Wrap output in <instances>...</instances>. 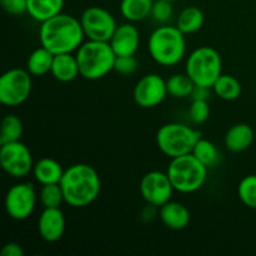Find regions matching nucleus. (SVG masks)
Masks as SVG:
<instances>
[{"instance_id": "1", "label": "nucleus", "mask_w": 256, "mask_h": 256, "mask_svg": "<svg viewBox=\"0 0 256 256\" xmlns=\"http://www.w3.org/2000/svg\"><path fill=\"white\" fill-rule=\"evenodd\" d=\"M84 38L85 34L80 20L62 12L42 22L39 30L40 44L54 55L78 50Z\"/></svg>"}, {"instance_id": "2", "label": "nucleus", "mask_w": 256, "mask_h": 256, "mask_svg": "<svg viewBox=\"0 0 256 256\" xmlns=\"http://www.w3.org/2000/svg\"><path fill=\"white\" fill-rule=\"evenodd\" d=\"M60 186L65 202L72 208H85L94 202L102 190L96 170L88 164H75L64 172Z\"/></svg>"}, {"instance_id": "3", "label": "nucleus", "mask_w": 256, "mask_h": 256, "mask_svg": "<svg viewBox=\"0 0 256 256\" xmlns=\"http://www.w3.org/2000/svg\"><path fill=\"white\" fill-rule=\"evenodd\" d=\"M184 32L178 26H159L152 32L148 42L150 56L162 66L179 64L186 52Z\"/></svg>"}, {"instance_id": "4", "label": "nucleus", "mask_w": 256, "mask_h": 256, "mask_svg": "<svg viewBox=\"0 0 256 256\" xmlns=\"http://www.w3.org/2000/svg\"><path fill=\"white\" fill-rule=\"evenodd\" d=\"M80 76L86 80H99L114 70L115 55L109 42L89 40L82 42L76 52Z\"/></svg>"}, {"instance_id": "5", "label": "nucleus", "mask_w": 256, "mask_h": 256, "mask_svg": "<svg viewBox=\"0 0 256 256\" xmlns=\"http://www.w3.org/2000/svg\"><path fill=\"white\" fill-rule=\"evenodd\" d=\"M175 192L192 194L204 185L208 168L192 154L172 159L166 172Z\"/></svg>"}, {"instance_id": "6", "label": "nucleus", "mask_w": 256, "mask_h": 256, "mask_svg": "<svg viewBox=\"0 0 256 256\" xmlns=\"http://www.w3.org/2000/svg\"><path fill=\"white\" fill-rule=\"evenodd\" d=\"M202 132L180 122H169L158 130L156 145L160 152L170 159L192 154Z\"/></svg>"}, {"instance_id": "7", "label": "nucleus", "mask_w": 256, "mask_h": 256, "mask_svg": "<svg viewBox=\"0 0 256 256\" xmlns=\"http://www.w3.org/2000/svg\"><path fill=\"white\" fill-rule=\"evenodd\" d=\"M185 72L195 85L212 89L222 74V56L214 48H198L188 56Z\"/></svg>"}, {"instance_id": "8", "label": "nucleus", "mask_w": 256, "mask_h": 256, "mask_svg": "<svg viewBox=\"0 0 256 256\" xmlns=\"http://www.w3.org/2000/svg\"><path fill=\"white\" fill-rule=\"evenodd\" d=\"M28 70L14 68L0 78V102L5 106H19L32 92V76Z\"/></svg>"}, {"instance_id": "9", "label": "nucleus", "mask_w": 256, "mask_h": 256, "mask_svg": "<svg viewBox=\"0 0 256 256\" xmlns=\"http://www.w3.org/2000/svg\"><path fill=\"white\" fill-rule=\"evenodd\" d=\"M82 30L89 40L110 42L118 25L110 12L102 6H90L80 16Z\"/></svg>"}, {"instance_id": "10", "label": "nucleus", "mask_w": 256, "mask_h": 256, "mask_svg": "<svg viewBox=\"0 0 256 256\" xmlns=\"http://www.w3.org/2000/svg\"><path fill=\"white\" fill-rule=\"evenodd\" d=\"M0 165L8 175L12 178H24L32 172L34 162L29 148L22 142L2 144L0 148Z\"/></svg>"}, {"instance_id": "11", "label": "nucleus", "mask_w": 256, "mask_h": 256, "mask_svg": "<svg viewBox=\"0 0 256 256\" xmlns=\"http://www.w3.org/2000/svg\"><path fill=\"white\" fill-rule=\"evenodd\" d=\"M6 214L16 222L28 219L36 205V192L32 182H19L8 190L5 195Z\"/></svg>"}, {"instance_id": "12", "label": "nucleus", "mask_w": 256, "mask_h": 256, "mask_svg": "<svg viewBox=\"0 0 256 256\" xmlns=\"http://www.w3.org/2000/svg\"><path fill=\"white\" fill-rule=\"evenodd\" d=\"M172 182L166 172H149L142 176L140 182V194L142 199L150 205L160 208L172 199Z\"/></svg>"}, {"instance_id": "13", "label": "nucleus", "mask_w": 256, "mask_h": 256, "mask_svg": "<svg viewBox=\"0 0 256 256\" xmlns=\"http://www.w3.org/2000/svg\"><path fill=\"white\" fill-rule=\"evenodd\" d=\"M168 94L166 80L158 74L144 75L134 88V100L140 108L150 109L162 104Z\"/></svg>"}, {"instance_id": "14", "label": "nucleus", "mask_w": 256, "mask_h": 256, "mask_svg": "<svg viewBox=\"0 0 256 256\" xmlns=\"http://www.w3.org/2000/svg\"><path fill=\"white\" fill-rule=\"evenodd\" d=\"M64 212L60 208H44L38 220V230L39 235L44 242H56L62 238L65 232Z\"/></svg>"}, {"instance_id": "15", "label": "nucleus", "mask_w": 256, "mask_h": 256, "mask_svg": "<svg viewBox=\"0 0 256 256\" xmlns=\"http://www.w3.org/2000/svg\"><path fill=\"white\" fill-rule=\"evenodd\" d=\"M109 42L116 56L135 55L140 45L139 30L130 22H125L116 28Z\"/></svg>"}, {"instance_id": "16", "label": "nucleus", "mask_w": 256, "mask_h": 256, "mask_svg": "<svg viewBox=\"0 0 256 256\" xmlns=\"http://www.w3.org/2000/svg\"><path fill=\"white\" fill-rule=\"evenodd\" d=\"M159 216L162 224L172 230L185 229L190 222L189 209L184 204L172 200L160 206Z\"/></svg>"}, {"instance_id": "17", "label": "nucleus", "mask_w": 256, "mask_h": 256, "mask_svg": "<svg viewBox=\"0 0 256 256\" xmlns=\"http://www.w3.org/2000/svg\"><path fill=\"white\" fill-rule=\"evenodd\" d=\"M254 138L255 134L252 128L245 122H239L228 130L224 142L229 152H242L250 148V145L254 142Z\"/></svg>"}, {"instance_id": "18", "label": "nucleus", "mask_w": 256, "mask_h": 256, "mask_svg": "<svg viewBox=\"0 0 256 256\" xmlns=\"http://www.w3.org/2000/svg\"><path fill=\"white\" fill-rule=\"evenodd\" d=\"M52 76L62 82H69L76 79L80 75L79 65H78L76 56L72 52H65V54H58L54 56L52 62Z\"/></svg>"}, {"instance_id": "19", "label": "nucleus", "mask_w": 256, "mask_h": 256, "mask_svg": "<svg viewBox=\"0 0 256 256\" xmlns=\"http://www.w3.org/2000/svg\"><path fill=\"white\" fill-rule=\"evenodd\" d=\"M65 170L52 158H42L36 162L32 168V174L36 182L42 185L46 184H58L62 180Z\"/></svg>"}, {"instance_id": "20", "label": "nucleus", "mask_w": 256, "mask_h": 256, "mask_svg": "<svg viewBox=\"0 0 256 256\" xmlns=\"http://www.w3.org/2000/svg\"><path fill=\"white\" fill-rule=\"evenodd\" d=\"M65 0H28V14L34 20L44 22L60 14Z\"/></svg>"}, {"instance_id": "21", "label": "nucleus", "mask_w": 256, "mask_h": 256, "mask_svg": "<svg viewBox=\"0 0 256 256\" xmlns=\"http://www.w3.org/2000/svg\"><path fill=\"white\" fill-rule=\"evenodd\" d=\"M154 0H122L120 12L130 22H142L152 15Z\"/></svg>"}, {"instance_id": "22", "label": "nucleus", "mask_w": 256, "mask_h": 256, "mask_svg": "<svg viewBox=\"0 0 256 256\" xmlns=\"http://www.w3.org/2000/svg\"><path fill=\"white\" fill-rule=\"evenodd\" d=\"M54 56L50 50L42 46L29 55L26 62V70L34 76H42L52 72Z\"/></svg>"}, {"instance_id": "23", "label": "nucleus", "mask_w": 256, "mask_h": 256, "mask_svg": "<svg viewBox=\"0 0 256 256\" xmlns=\"http://www.w3.org/2000/svg\"><path fill=\"white\" fill-rule=\"evenodd\" d=\"M204 24V12L198 6H188L180 12L176 20V26L186 34L199 32Z\"/></svg>"}, {"instance_id": "24", "label": "nucleus", "mask_w": 256, "mask_h": 256, "mask_svg": "<svg viewBox=\"0 0 256 256\" xmlns=\"http://www.w3.org/2000/svg\"><path fill=\"white\" fill-rule=\"evenodd\" d=\"M212 90L220 99L232 102V100L238 99L242 94V84L232 75L222 74L212 85Z\"/></svg>"}, {"instance_id": "25", "label": "nucleus", "mask_w": 256, "mask_h": 256, "mask_svg": "<svg viewBox=\"0 0 256 256\" xmlns=\"http://www.w3.org/2000/svg\"><path fill=\"white\" fill-rule=\"evenodd\" d=\"M168 94L175 99H184L192 95L195 84L192 79L185 74H174L166 80Z\"/></svg>"}, {"instance_id": "26", "label": "nucleus", "mask_w": 256, "mask_h": 256, "mask_svg": "<svg viewBox=\"0 0 256 256\" xmlns=\"http://www.w3.org/2000/svg\"><path fill=\"white\" fill-rule=\"evenodd\" d=\"M192 154L198 160H200L208 169L215 166L220 162V152L218 150L216 145L210 142V140L202 139V138L196 142Z\"/></svg>"}, {"instance_id": "27", "label": "nucleus", "mask_w": 256, "mask_h": 256, "mask_svg": "<svg viewBox=\"0 0 256 256\" xmlns=\"http://www.w3.org/2000/svg\"><path fill=\"white\" fill-rule=\"evenodd\" d=\"M22 135V122L16 115L9 114L2 119L0 132V145L19 142Z\"/></svg>"}, {"instance_id": "28", "label": "nucleus", "mask_w": 256, "mask_h": 256, "mask_svg": "<svg viewBox=\"0 0 256 256\" xmlns=\"http://www.w3.org/2000/svg\"><path fill=\"white\" fill-rule=\"evenodd\" d=\"M39 199L44 208H60L62 202H65L62 189L59 182L58 184L42 185Z\"/></svg>"}, {"instance_id": "29", "label": "nucleus", "mask_w": 256, "mask_h": 256, "mask_svg": "<svg viewBox=\"0 0 256 256\" xmlns=\"http://www.w3.org/2000/svg\"><path fill=\"white\" fill-rule=\"evenodd\" d=\"M238 195L242 204L256 209V175H248L239 182Z\"/></svg>"}, {"instance_id": "30", "label": "nucleus", "mask_w": 256, "mask_h": 256, "mask_svg": "<svg viewBox=\"0 0 256 256\" xmlns=\"http://www.w3.org/2000/svg\"><path fill=\"white\" fill-rule=\"evenodd\" d=\"M190 119L195 124H202L208 120L210 114V108L208 100H192V104L189 109Z\"/></svg>"}, {"instance_id": "31", "label": "nucleus", "mask_w": 256, "mask_h": 256, "mask_svg": "<svg viewBox=\"0 0 256 256\" xmlns=\"http://www.w3.org/2000/svg\"><path fill=\"white\" fill-rule=\"evenodd\" d=\"M172 15V5L169 0H156L154 2L152 16L158 22H166Z\"/></svg>"}, {"instance_id": "32", "label": "nucleus", "mask_w": 256, "mask_h": 256, "mask_svg": "<svg viewBox=\"0 0 256 256\" xmlns=\"http://www.w3.org/2000/svg\"><path fill=\"white\" fill-rule=\"evenodd\" d=\"M138 60L134 55H126V56H116L114 64V70L122 75H130L136 72Z\"/></svg>"}, {"instance_id": "33", "label": "nucleus", "mask_w": 256, "mask_h": 256, "mask_svg": "<svg viewBox=\"0 0 256 256\" xmlns=\"http://www.w3.org/2000/svg\"><path fill=\"white\" fill-rule=\"evenodd\" d=\"M2 6L8 14L22 15L28 12V0H0Z\"/></svg>"}, {"instance_id": "34", "label": "nucleus", "mask_w": 256, "mask_h": 256, "mask_svg": "<svg viewBox=\"0 0 256 256\" xmlns=\"http://www.w3.org/2000/svg\"><path fill=\"white\" fill-rule=\"evenodd\" d=\"M2 256H22L24 255V249L18 242H8L2 249Z\"/></svg>"}, {"instance_id": "35", "label": "nucleus", "mask_w": 256, "mask_h": 256, "mask_svg": "<svg viewBox=\"0 0 256 256\" xmlns=\"http://www.w3.org/2000/svg\"><path fill=\"white\" fill-rule=\"evenodd\" d=\"M209 90L210 88H205V86H198L195 85L194 90L192 92V100H208L209 99Z\"/></svg>"}, {"instance_id": "36", "label": "nucleus", "mask_w": 256, "mask_h": 256, "mask_svg": "<svg viewBox=\"0 0 256 256\" xmlns=\"http://www.w3.org/2000/svg\"><path fill=\"white\" fill-rule=\"evenodd\" d=\"M169 2H176V0H169Z\"/></svg>"}]
</instances>
